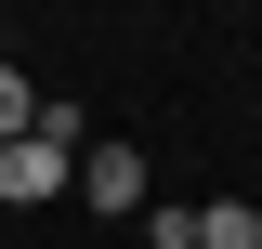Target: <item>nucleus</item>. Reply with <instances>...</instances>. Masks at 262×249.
I'll list each match as a JSON object with an SVG mask.
<instances>
[{"mask_svg": "<svg viewBox=\"0 0 262 249\" xmlns=\"http://www.w3.org/2000/svg\"><path fill=\"white\" fill-rule=\"evenodd\" d=\"M79 184V157L53 144V131H27V144H0V210H39V197Z\"/></svg>", "mask_w": 262, "mask_h": 249, "instance_id": "2", "label": "nucleus"}, {"mask_svg": "<svg viewBox=\"0 0 262 249\" xmlns=\"http://www.w3.org/2000/svg\"><path fill=\"white\" fill-rule=\"evenodd\" d=\"M79 197H92V210H118V223H144V210H158L144 144H79Z\"/></svg>", "mask_w": 262, "mask_h": 249, "instance_id": "1", "label": "nucleus"}, {"mask_svg": "<svg viewBox=\"0 0 262 249\" xmlns=\"http://www.w3.org/2000/svg\"><path fill=\"white\" fill-rule=\"evenodd\" d=\"M39 131V92H27V66H0V144H27Z\"/></svg>", "mask_w": 262, "mask_h": 249, "instance_id": "4", "label": "nucleus"}, {"mask_svg": "<svg viewBox=\"0 0 262 249\" xmlns=\"http://www.w3.org/2000/svg\"><path fill=\"white\" fill-rule=\"evenodd\" d=\"M196 249H262V210L249 197H210V210H196Z\"/></svg>", "mask_w": 262, "mask_h": 249, "instance_id": "3", "label": "nucleus"}]
</instances>
